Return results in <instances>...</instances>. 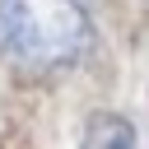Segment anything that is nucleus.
<instances>
[{
    "mask_svg": "<svg viewBox=\"0 0 149 149\" xmlns=\"http://www.w3.org/2000/svg\"><path fill=\"white\" fill-rule=\"evenodd\" d=\"M84 149H135V126L116 112H102L84 126Z\"/></svg>",
    "mask_w": 149,
    "mask_h": 149,
    "instance_id": "2",
    "label": "nucleus"
},
{
    "mask_svg": "<svg viewBox=\"0 0 149 149\" xmlns=\"http://www.w3.org/2000/svg\"><path fill=\"white\" fill-rule=\"evenodd\" d=\"M93 42L79 0H0V56L19 70H65Z\"/></svg>",
    "mask_w": 149,
    "mask_h": 149,
    "instance_id": "1",
    "label": "nucleus"
}]
</instances>
